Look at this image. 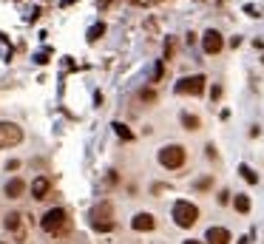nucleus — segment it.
<instances>
[{
	"label": "nucleus",
	"mask_w": 264,
	"mask_h": 244,
	"mask_svg": "<svg viewBox=\"0 0 264 244\" xmlns=\"http://www.w3.org/2000/svg\"><path fill=\"white\" fill-rule=\"evenodd\" d=\"M40 227H43V233L60 239V236H66L68 230H71V219H68V213L63 210V207H51V210L40 219Z\"/></svg>",
	"instance_id": "1"
},
{
	"label": "nucleus",
	"mask_w": 264,
	"mask_h": 244,
	"mask_svg": "<svg viewBox=\"0 0 264 244\" xmlns=\"http://www.w3.org/2000/svg\"><path fill=\"white\" fill-rule=\"evenodd\" d=\"M173 222L179 225V227H193L199 222V207L193 205V202H185V199H179V202H173Z\"/></svg>",
	"instance_id": "2"
},
{
	"label": "nucleus",
	"mask_w": 264,
	"mask_h": 244,
	"mask_svg": "<svg viewBox=\"0 0 264 244\" xmlns=\"http://www.w3.org/2000/svg\"><path fill=\"white\" fill-rule=\"evenodd\" d=\"M91 227L99 230V233L114 230V207H111L108 202H99L97 207L91 210Z\"/></svg>",
	"instance_id": "3"
},
{
	"label": "nucleus",
	"mask_w": 264,
	"mask_h": 244,
	"mask_svg": "<svg viewBox=\"0 0 264 244\" xmlns=\"http://www.w3.org/2000/svg\"><path fill=\"white\" fill-rule=\"evenodd\" d=\"M159 165L168 168V170H176L185 165V148L182 145H165L159 150Z\"/></svg>",
	"instance_id": "4"
},
{
	"label": "nucleus",
	"mask_w": 264,
	"mask_h": 244,
	"mask_svg": "<svg viewBox=\"0 0 264 244\" xmlns=\"http://www.w3.org/2000/svg\"><path fill=\"white\" fill-rule=\"evenodd\" d=\"M23 142V128L15 122H0V150L3 148H15Z\"/></svg>",
	"instance_id": "5"
},
{
	"label": "nucleus",
	"mask_w": 264,
	"mask_h": 244,
	"mask_svg": "<svg viewBox=\"0 0 264 244\" xmlns=\"http://www.w3.org/2000/svg\"><path fill=\"white\" fill-rule=\"evenodd\" d=\"M205 77L196 74V77H182L176 82V94H188V97H199V94H205Z\"/></svg>",
	"instance_id": "6"
},
{
	"label": "nucleus",
	"mask_w": 264,
	"mask_h": 244,
	"mask_svg": "<svg viewBox=\"0 0 264 244\" xmlns=\"http://www.w3.org/2000/svg\"><path fill=\"white\" fill-rule=\"evenodd\" d=\"M6 230L15 236L17 242H23L26 239V216L23 213H9L6 216Z\"/></svg>",
	"instance_id": "7"
},
{
	"label": "nucleus",
	"mask_w": 264,
	"mask_h": 244,
	"mask_svg": "<svg viewBox=\"0 0 264 244\" xmlns=\"http://www.w3.org/2000/svg\"><path fill=\"white\" fill-rule=\"evenodd\" d=\"M202 49H205V54H219V51L225 49L222 34L216 32V29H207V32H205V37H202Z\"/></svg>",
	"instance_id": "8"
},
{
	"label": "nucleus",
	"mask_w": 264,
	"mask_h": 244,
	"mask_svg": "<svg viewBox=\"0 0 264 244\" xmlns=\"http://www.w3.org/2000/svg\"><path fill=\"white\" fill-rule=\"evenodd\" d=\"M49 193H51L49 176H37V179L32 182V196L34 199H49Z\"/></svg>",
	"instance_id": "9"
},
{
	"label": "nucleus",
	"mask_w": 264,
	"mask_h": 244,
	"mask_svg": "<svg viewBox=\"0 0 264 244\" xmlns=\"http://www.w3.org/2000/svg\"><path fill=\"white\" fill-rule=\"evenodd\" d=\"M153 225H156V222H153V216H151V213H136V216L131 219V227L139 230V233H148V230H153Z\"/></svg>",
	"instance_id": "10"
},
{
	"label": "nucleus",
	"mask_w": 264,
	"mask_h": 244,
	"mask_svg": "<svg viewBox=\"0 0 264 244\" xmlns=\"http://www.w3.org/2000/svg\"><path fill=\"white\" fill-rule=\"evenodd\" d=\"M205 242L207 244H230V233L225 227H210L205 233Z\"/></svg>",
	"instance_id": "11"
},
{
	"label": "nucleus",
	"mask_w": 264,
	"mask_h": 244,
	"mask_svg": "<svg viewBox=\"0 0 264 244\" xmlns=\"http://www.w3.org/2000/svg\"><path fill=\"white\" fill-rule=\"evenodd\" d=\"M23 190H26V182L23 179H9L6 182V196H9V199H20V196H23Z\"/></svg>",
	"instance_id": "12"
},
{
	"label": "nucleus",
	"mask_w": 264,
	"mask_h": 244,
	"mask_svg": "<svg viewBox=\"0 0 264 244\" xmlns=\"http://www.w3.org/2000/svg\"><path fill=\"white\" fill-rule=\"evenodd\" d=\"M233 207H236L239 213H250V199H247L245 193L236 196V199H233Z\"/></svg>",
	"instance_id": "13"
},
{
	"label": "nucleus",
	"mask_w": 264,
	"mask_h": 244,
	"mask_svg": "<svg viewBox=\"0 0 264 244\" xmlns=\"http://www.w3.org/2000/svg\"><path fill=\"white\" fill-rule=\"evenodd\" d=\"M239 173H242V176H245V179H247L250 185H256V182H259V176H256V170H253L250 165H242V168H239Z\"/></svg>",
	"instance_id": "14"
},
{
	"label": "nucleus",
	"mask_w": 264,
	"mask_h": 244,
	"mask_svg": "<svg viewBox=\"0 0 264 244\" xmlns=\"http://www.w3.org/2000/svg\"><path fill=\"white\" fill-rule=\"evenodd\" d=\"M182 125L188 131H196L199 128V116H193V114H182Z\"/></svg>",
	"instance_id": "15"
},
{
	"label": "nucleus",
	"mask_w": 264,
	"mask_h": 244,
	"mask_svg": "<svg viewBox=\"0 0 264 244\" xmlns=\"http://www.w3.org/2000/svg\"><path fill=\"white\" fill-rule=\"evenodd\" d=\"M102 34H105V26H102V23H97V26H91V29H88V40L94 43V40H99Z\"/></svg>",
	"instance_id": "16"
},
{
	"label": "nucleus",
	"mask_w": 264,
	"mask_h": 244,
	"mask_svg": "<svg viewBox=\"0 0 264 244\" xmlns=\"http://www.w3.org/2000/svg\"><path fill=\"white\" fill-rule=\"evenodd\" d=\"M114 131L116 133H119V136H122V139H133V133L128 128H125V125H122V122H114Z\"/></svg>",
	"instance_id": "17"
},
{
	"label": "nucleus",
	"mask_w": 264,
	"mask_h": 244,
	"mask_svg": "<svg viewBox=\"0 0 264 244\" xmlns=\"http://www.w3.org/2000/svg\"><path fill=\"white\" fill-rule=\"evenodd\" d=\"M210 185H213V179H210V176H205V179H199V190H207V188H210Z\"/></svg>",
	"instance_id": "18"
},
{
	"label": "nucleus",
	"mask_w": 264,
	"mask_h": 244,
	"mask_svg": "<svg viewBox=\"0 0 264 244\" xmlns=\"http://www.w3.org/2000/svg\"><path fill=\"white\" fill-rule=\"evenodd\" d=\"M142 99H151V102H153V99H156V91H142Z\"/></svg>",
	"instance_id": "19"
},
{
	"label": "nucleus",
	"mask_w": 264,
	"mask_h": 244,
	"mask_svg": "<svg viewBox=\"0 0 264 244\" xmlns=\"http://www.w3.org/2000/svg\"><path fill=\"white\" fill-rule=\"evenodd\" d=\"M185 244H205V242H196V239H190V242H185Z\"/></svg>",
	"instance_id": "20"
}]
</instances>
